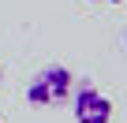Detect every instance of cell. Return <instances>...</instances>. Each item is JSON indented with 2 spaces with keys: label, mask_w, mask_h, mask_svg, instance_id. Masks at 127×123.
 <instances>
[{
  "label": "cell",
  "mask_w": 127,
  "mask_h": 123,
  "mask_svg": "<svg viewBox=\"0 0 127 123\" xmlns=\"http://www.w3.org/2000/svg\"><path fill=\"white\" fill-rule=\"evenodd\" d=\"M71 90H75V75L71 67L64 64H45L30 82H26V101L34 108H60L71 101Z\"/></svg>",
  "instance_id": "1"
},
{
  "label": "cell",
  "mask_w": 127,
  "mask_h": 123,
  "mask_svg": "<svg viewBox=\"0 0 127 123\" xmlns=\"http://www.w3.org/2000/svg\"><path fill=\"white\" fill-rule=\"evenodd\" d=\"M112 112H116L112 101L94 82H79L71 90V116H75V123H108Z\"/></svg>",
  "instance_id": "2"
},
{
  "label": "cell",
  "mask_w": 127,
  "mask_h": 123,
  "mask_svg": "<svg viewBox=\"0 0 127 123\" xmlns=\"http://www.w3.org/2000/svg\"><path fill=\"white\" fill-rule=\"evenodd\" d=\"M86 4H123V0H86Z\"/></svg>",
  "instance_id": "3"
},
{
  "label": "cell",
  "mask_w": 127,
  "mask_h": 123,
  "mask_svg": "<svg viewBox=\"0 0 127 123\" xmlns=\"http://www.w3.org/2000/svg\"><path fill=\"white\" fill-rule=\"evenodd\" d=\"M123 45H127V37H123Z\"/></svg>",
  "instance_id": "4"
},
{
  "label": "cell",
  "mask_w": 127,
  "mask_h": 123,
  "mask_svg": "<svg viewBox=\"0 0 127 123\" xmlns=\"http://www.w3.org/2000/svg\"><path fill=\"white\" fill-rule=\"evenodd\" d=\"M0 123H4V119H0Z\"/></svg>",
  "instance_id": "5"
}]
</instances>
